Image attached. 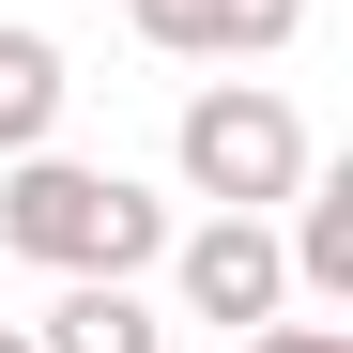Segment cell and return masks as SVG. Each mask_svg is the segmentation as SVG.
<instances>
[{"instance_id": "9c48e42d", "label": "cell", "mask_w": 353, "mask_h": 353, "mask_svg": "<svg viewBox=\"0 0 353 353\" xmlns=\"http://www.w3.org/2000/svg\"><path fill=\"white\" fill-rule=\"evenodd\" d=\"M0 353H31V323H0Z\"/></svg>"}, {"instance_id": "52a82bcc", "label": "cell", "mask_w": 353, "mask_h": 353, "mask_svg": "<svg viewBox=\"0 0 353 353\" xmlns=\"http://www.w3.org/2000/svg\"><path fill=\"white\" fill-rule=\"evenodd\" d=\"M307 215L276 230L292 246V292H323V307H353V169H323V185H292Z\"/></svg>"}, {"instance_id": "5b68a950", "label": "cell", "mask_w": 353, "mask_h": 353, "mask_svg": "<svg viewBox=\"0 0 353 353\" xmlns=\"http://www.w3.org/2000/svg\"><path fill=\"white\" fill-rule=\"evenodd\" d=\"M31 353H169V338L139 307V276H62V307L31 323Z\"/></svg>"}, {"instance_id": "277c9868", "label": "cell", "mask_w": 353, "mask_h": 353, "mask_svg": "<svg viewBox=\"0 0 353 353\" xmlns=\"http://www.w3.org/2000/svg\"><path fill=\"white\" fill-rule=\"evenodd\" d=\"M292 16L307 0H139V46H169V62H276Z\"/></svg>"}, {"instance_id": "30bf717a", "label": "cell", "mask_w": 353, "mask_h": 353, "mask_svg": "<svg viewBox=\"0 0 353 353\" xmlns=\"http://www.w3.org/2000/svg\"><path fill=\"white\" fill-rule=\"evenodd\" d=\"M215 353H230V338H215Z\"/></svg>"}, {"instance_id": "ba28073f", "label": "cell", "mask_w": 353, "mask_h": 353, "mask_svg": "<svg viewBox=\"0 0 353 353\" xmlns=\"http://www.w3.org/2000/svg\"><path fill=\"white\" fill-rule=\"evenodd\" d=\"M230 353H353V338H338V323H246Z\"/></svg>"}, {"instance_id": "8992f818", "label": "cell", "mask_w": 353, "mask_h": 353, "mask_svg": "<svg viewBox=\"0 0 353 353\" xmlns=\"http://www.w3.org/2000/svg\"><path fill=\"white\" fill-rule=\"evenodd\" d=\"M62 46H46V31H16V16H0V154H46V139H62Z\"/></svg>"}, {"instance_id": "7a4b0ae2", "label": "cell", "mask_w": 353, "mask_h": 353, "mask_svg": "<svg viewBox=\"0 0 353 353\" xmlns=\"http://www.w3.org/2000/svg\"><path fill=\"white\" fill-rule=\"evenodd\" d=\"M169 169L215 200V215H276L292 185H307V123H292V92H261V77H200L185 92V123H169Z\"/></svg>"}, {"instance_id": "3957f363", "label": "cell", "mask_w": 353, "mask_h": 353, "mask_svg": "<svg viewBox=\"0 0 353 353\" xmlns=\"http://www.w3.org/2000/svg\"><path fill=\"white\" fill-rule=\"evenodd\" d=\"M154 261H169V292H185V323H215V338H246V323L292 307V246L261 215H200L185 246H154Z\"/></svg>"}, {"instance_id": "6da1fadb", "label": "cell", "mask_w": 353, "mask_h": 353, "mask_svg": "<svg viewBox=\"0 0 353 353\" xmlns=\"http://www.w3.org/2000/svg\"><path fill=\"white\" fill-rule=\"evenodd\" d=\"M0 246L46 276H139L169 246V200L139 169H92V154H0Z\"/></svg>"}]
</instances>
